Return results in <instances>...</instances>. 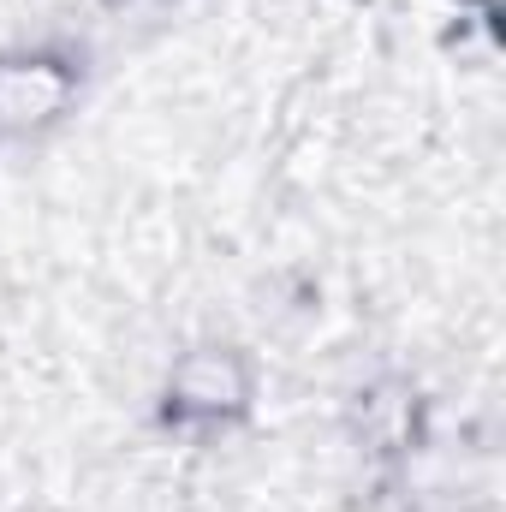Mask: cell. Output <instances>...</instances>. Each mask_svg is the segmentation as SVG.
Masks as SVG:
<instances>
[{"instance_id":"1","label":"cell","mask_w":506,"mask_h":512,"mask_svg":"<svg viewBox=\"0 0 506 512\" xmlns=\"http://www.w3.org/2000/svg\"><path fill=\"white\" fill-rule=\"evenodd\" d=\"M167 405L191 423H227L251 405V370L227 346H197L167 370Z\"/></svg>"},{"instance_id":"2","label":"cell","mask_w":506,"mask_h":512,"mask_svg":"<svg viewBox=\"0 0 506 512\" xmlns=\"http://www.w3.org/2000/svg\"><path fill=\"white\" fill-rule=\"evenodd\" d=\"M78 96V78L66 60H0V131L54 126Z\"/></svg>"}]
</instances>
